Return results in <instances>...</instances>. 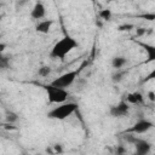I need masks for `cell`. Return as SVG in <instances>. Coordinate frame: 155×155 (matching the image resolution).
Masks as SVG:
<instances>
[{"instance_id":"obj_15","label":"cell","mask_w":155,"mask_h":155,"mask_svg":"<svg viewBox=\"0 0 155 155\" xmlns=\"http://www.w3.org/2000/svg\"><path fill=\"white\" fill-rule=\"evenodd\" d=\"M50 73H51V68H50V67H47V65H44V67L39 68V71H38V74H39L40 76H42V78L48 76V75H50Z\"/></svg>"},{"instance_id":"obj_6","label":"cell","mask_w":155,"mask_h":155,"mask_svg":"<svg viewBox=\"0 0 155 155\" xmlns=\"http://www.w3.org/2000/svg\"><path fill=\"white\" fill-rule=\"evenodd\" d=\"M128 110H130L128 103L121 101L116 105H111L109 109V113L113 117H122V116H126L128 114Z\"/></svg>"},{"instance_id":"obj_24","label":"cell","mask_w":155,"mask_h":155,"mask_svg":"<svg viewBox=\"0 0 155 155\" xmlns=\"http://www.w3.org/2000/svg\"><path fill=\"white\" fill-rule=\"evenodd\" d=\"M125 151H126V150H125L124 148H121V147L117 148V150H116V153H119V154H122V153H125Z\"/></svg>"},{"instance_id":"obj_5","label":"cell","mask_w":155,"mask_h":155,"mask_svg":"<svg viewBox=\"0 0 155 155\" xmlns=\"http://www.w3.org/2000/svg\"><path fill=\"white\" fill-rule=\"evenodd\" d=\"M153 127V122L150 120L147 119H140L138 121H136L131 127H128L125 133H132V134H139V133H145L148 132L150 128Z\"/></svg>"},{"instance_id":"obj_12","label":"cell","mask_w":155,"mask_h":155,"mask_svg":"<svg viewBox=\"0 0 155 155\" xmlns=\"http://www.w3.org/2000/svg\"><path fill=\"white\" fill-rule=\"evenodd\" d=\"M5 120H6V122H10V124H15V122H17L18 121V114L17 113H15V111H6V114H5Z\"/></svg>"},{"instance_id":"obj_25","label":"cell","mask_w":155,"mask_h":155,"mask_svg":"<svg viewBox=\"0 0 155 155\" xmlns=\"http://www.w3.org/2000/svg\"><path fill=\"white\" fill-rule=\"evenodd\" d=\"M2 57H4V54H2V53H0V61H1V58H2Z\"/></svg>"},{"instance_id":"obj_21","label":"cell","mask_w":155,"mask_h":155,"mask_svg":"<svg viewBox=\"0 0 155 155\" xmlns=\"http://www.w3.org/2000/svg\"><path fill=\"white\" fill-rule=\"evenodd\" d=\"M148 98H149V101H151V102L155 101V93H154V91H149V92H148Z\"/></svg>"},{"instance_id":"obj_23","label":"cell","mask_w":155,"mask_h":155,"mask_svg":"<svg viewBox=\"0 0 155 155\" xmlns=\"http://www.w3.org/2000/svg\"><path fill=\"white\" fill-rule=\"evenodd\" d=\"M5 48H6V44L0 42V53H2V52L5 51Z\"/></svg>"},{"instance_id":"obj_19","label":"cell","mask_w":155,"mask_h":155,"mask_svg":"<svg viewBox=\"0 0 155 155\" xmlns=\"http://www.w3.org/2000/svg\"><path fill=\"white\" fill-rule=\"evenodd\" d=\"M4 127H5V130H7V131H13V130H17V127H16L13 124H10V122H6V124L4 125Z\"/></svg>"},{"instance_id":"obj_1","label":"cell","mask_w":155,"mask_h":155,"mask_svg":"<svg viewBox=\"0 0 155 155\" xmlns=\"http://www.w3.org/2000/svg\"><path fill=\"white\" fill-rule=\"evenodd\" d=\"M76 47H78V41H76L74 38L67 35V36L62 38L61 40H58V41L53 45V47H52V50H51V52H50V56H51L52 58L64 59L65 56H67L69 52H71L74 48H76Z\"/></svg>"},{"instance_id":"obj_14","label":"cell","mask_w":155,"mask_h":155,"mask_svg":"<svg viewBox=\"0 0 155 155\" xmlns=\"http://www.w3.org/2000/svg\"><path fill=\"white\" fill-rule=\"evenodd\" d=\"M98 16H99L103 21H110V18H111V11L108 10V8H105V10H101L99 13H98Z\"/></svg>"},{"instance_id":"obj_16","label":"cell","mask_w":155,"mask_h":155,"mask_svg":"<svg viewBox=\"0 0 155 155\" xmlns=\"http://www.w3.org/2000/svg\"><path fill=\"white\" fill-rule=\"evenodd\" d=\"M125 74H126L125 70H122V71H117L116 74L113 75V81H114V82H119V81H121V80H122V76H124Z\"/></svg>"},{"instance_id":"obj_20","label":"cell","mask_w":155,"mask_h":155,"mask_svg":"<svg viewBox=\"0 0 155 155\" xmlns=\"http://www.w3.org/2000/svg\"><path fill=\"white\" fill-rule=\"evenodd\" d=\"M145 34V29L144 28H138L136 29V36H142Z\"/></svg>"},{"instance_id":"obj_4","label":"cell","mask_w":155,"mask_h":155,"mask_svg":"<svg viewBox=\"0 0 155 155\" xmlns=\"http://www.w3.org/2000/svg\"><path fill=\"white\" fill-rule=\"evenodd\" d=\"M78 75H79V70H70V71L63 73L62 75H59L58 78L52 80L51 85L57 86V87H62V88H68L69 86H71L75 82Z\"/></svg>"},{"instance_id":"obj_7","label":"cell","mask_w":155,"mask_h":155,"mask_svg":"<svg viewBox=\"0 0 155 155\" xmlns=\"http://www.w3.org/2000/svg\"><path fill=\"white\" fill-rule=\"evenodd\" d=\"M133 144L136 147V154L137 155H147L151 150V144L149 142H147L145 139L137 138Z\"/></svg>"},{"instance_id":"obj_17","label":"cell","mask_w":155,"mask_h":155,"mask_svg":"<svg viewBox=\"0 0 155 155\" xmlns=\"http://www.w3.org/2000/svg\"><path fill=\"white\" fill-rule=\"evenodd\" d=\"M8 57L7 56H4L0 61V69H7L8 68Z\"/></svg>"},{"instance_id":"obj_2","label":"cell","mask_w":155,"mask_h":155,"mask_svg":"<svg viewBox=\"0 0 155 155\" xmlns=\"http://www.w3.org/2000/svg\"><path fill=\"white\" fill-rule=\"evenodd\" d=\"M79 105L74 102H63L59 103V105L54 107L53 109H51L47 113V117L48 119H54V120H64L68 116H70L71 114H74L78 110Z\"/></svg>"},{"instance_id":"obj_18","label":"cell","mask_w":155,"mask_h":155,"mask_svg":"<svg viewBox=\"0 0 155 155\" xmlns=\"http://www.w3.org/2000/svg\"><path fill=\"white\" fill-rule=\"evenodd\" d=\"M131 29H133V25H132V24H122V25H119V30H120V31L131 30Z\"/></svg>"},{"instance_id":"obj_13","label":"cell","mask_w":155,"mask_h":155,"mask_svg":"<svg viewBox=\"0 0 155 155\" xmlns=\"http://www.w3.org/2000/svg\"><path fill=\"white\" fill-rule=\"evenodd\" d=\"M142 46L145 48V51L148 52V57L149 61H154L155 59V47L151 45H147V44H142Z\"/></svg>"},{"instance_id":"obj_9","label":"cell","mask_w":155,"mask_h":155,"mask_svg":"<svg viewBox=\"0 0 155 155\" xmlns=\"http://www.w3.org/2000/svg\"><path fill=\"white\" fill-rule=\"evenodd\" d=\"M52 25H53L52 19H42V21L38 22V24L35 25V30L38 33H41V34H48Z\"/></svg>"},{"instance_id":"obj_22","label":"cell","mask_w":155,"mask_h":155,"mask_svg":"<svg viewBox=\"0 0 155 155\" xmlns=\"http://www.w3.org/2000/svg\"><path fill=\"white\" fill-rule=\"evenodd\" d=\"M54 151H57V153H62V151H63L62 145H61V144H56V145H54Z\"/></svg>"},{"instance_id":"obj_10","label":"cell","mask_w":155,"mask_h":155,"mask_svg":"<svg viewBox=\"0 0 155 155\" xmlns=\"http://www.w3.org/2000/svg\"><path fill=\"white\" fill-rule=\"evenodd\" d=\"M126 101H127V103H130V104L137 105V104H142V103H143L144 97H143V94H142L140 92H137V91H136V92L128 93L127 97H126Z\"/></svg>"},{"instance_id":"obj_11","label":"cell","mask_w":155,"mask_h":155,"mask_svg":"<svg viewBox=\"0 0 155 155\" xmlns=\"http://www.w3.org/2000/svg\"><path fill=\"white\" fill-rule=\"evenodd\" d=\"M126 63H127V59H126V57H122V56H116V57H114L111 59V65L116 70L121 69Z\"/></svg>"},{"instance_id":"obj_3","label":"cell","mask_w":155,"mask_h":155,"mask_svg":"<svg viewBox=\"0 0 155 155\" xmlns=\"http://www.w3.org/2000/svg\"><path fill=\"white\" fill-rule=\"evenodd\" d=\"M44 88H45V91L47 93V98H48L50 103L59 104V103L65 102L68 99V97H69V92L67 91V88L57 87V86H53L51 84L45 85Z\"/></svg>"},{"instance_id":"obj_8","label":"cell","mask_w":155,"mask_h":155,"mask_svg":"<svg viewBox=\"0 0 155 155\" xmlns=\"http://www.w3.org/2000/svg\"><path fill=\"white\" fill-rule=\"evenodd\" d=\"M45 16H46V7H45V5H44L42 2L38 1V2L33 6V8H31V11H30V17L39 21V19H42Z\"/></svg>"}]
</instances>
